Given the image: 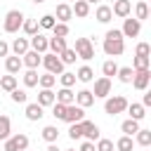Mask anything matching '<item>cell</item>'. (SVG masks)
Here are the masks:
<instances>
[{"mask_svg": "<svg viewBox=\"0 0 151 151\" xmlns=\"http://www.w3.org/2000/svg\"><path fill=\"white\" fill-rule=\"evenodd\" d=\"M101 47H104V54H106V57H120V54L125 52V38H123L120 28H111V31H106Z\"/></svg>", "mask_w": 151, "mask_h": 151, "instance_id": "6da1fadb", "label": "cell"}, {"mask_svg": "<svg viewBox=\"0 0 151 151\" xmlns=\"http://www.w3.org/2000/svg\"><path fill=\"white\" fill-rule=\"evenodd\" d=\"M24 19H26V14H24L21 9H9V12L5 14L2 31H5V33H19V28H21Z\"/></svg>", "mask_w": 151, "mask_h": 151, "instance_id": "7a4b0ae2", "label": "cell"}, {"mask_svg": "<svg viewBox=\"0 0 151 151\" xmlns=\"http://www.w3.org/2000/svg\"><path fill=\"white\" fill-rule=\"evenodd\" d=\"M127 109V99L123 97V94H109L106 97V101H104V111H106V116H118V113H123Z\"/></svg>", "mask_w": 151, "mask_h": 151, "instance_id": "3957f363", "label": "cell"}, {"mask_svg": "<svg viewBox=\"0 0 151 151\" xmlns=\"http://www.w3.org/2000/svg\"><path fill=\"white\" fill-rule=\"evenodd\" d=\"M28 137L24 134V132H19V134H9L5 142H2V151H26L28 149Z\"/></svg>", "mask_w": 151, "mask_h": 151, "instance_id": "277c9868", "label": "cell"}, {"mask_svg": "<svg viewBox=\"0 0 151 151\" xmlns=\"http://www.w3.org/2000/svg\"><path fill=\"white\" fill-rule=\"evenodd\" d=\"M76 54H78V59H83V61H90V59H94V45H92V40L90 38H76Z\"/></svg>", "mask_w": 151, "mask_h": 151, "instance_id": "5b68a950", "label": "cell"}, {"mask_svg": "<svg viewBox=\"0 0 151 151\" xmlns=\"http://www.w3.org/2000/svg\"><path fill=\"white\" fill-rule=\"evenodd\" d=\"M42 66L47 68V73H54V76H59V73H64V64H61V59H59V54H52V52H45V54H42Z\"/></svg>", "mask_w": 151, "mask_h": 151, "instance_id": "8992f818", "label": "cell"}, {"mask_svg": "<svg viewBox=\"0 0 151 151\" xmlns=\"http://www.w3.org/2000/svg\"><path fill=\"white\" fill-rule=\"evenodd\" d=\"M139 31H142V21H139V19H134V17H125L123 28H120L123 38H137V35H139Z\"/></svg>", "mask_w": 151, "mask_h": 151, "instance_id": "52a82bcc", "label": "cell"}, {"mask_svg": "<svg viewBox=\"0 0 151 151\" xmlns=\"http://www.w3.org/2000/svg\"><path fill=\"white\" fill-rule=\"evenodd\" d=\"M149 83H151V68H142V71H134V76H132V87H134V90L144 92V90L149 87Z\"/></svg>", "mask_w": 151, "mask_h": 151, "instance_id": "ba28073f", "label": "cell"}, {"mask_svg": "<svg viewBox=\"0 0 151 151\" xmlns=\"http://www.w3.org/2000/svg\"><path fill=\"white\" fill-rule=\"evenodd\" d=\"M92 94H94V99H106V97L111 94V78H106V76L97 78V80H94Z\"/></svg>", "mask_w": 151, "mask_h": 151, "instance_id": "9c48e42d", "label": "cell"}, {"mask_svg": "<svg viewBox=\"0 0 151 151\" xmlns=\"http://www.w3.org/2000/svg\"><path fill=\"white\" fill-rule=\"evenodd\" d=\"M80 125H83V137H85L87 142H97V139L101 137V130H99V125H97V123H92V120L83 118V120H80Z\"/></svg>", "mask_w": 151, "mask_h": 151, "instance_id": "30bf717a", "label": "cell"}, {"mask_svg": "<svg viewBox=\"0 0 151 151\" xmlns=\"http://www.w3.org/2000/svg\"><path fill=\"white\" fill-rule=\"evenodd\" d=\"M83 118H85V109L83 106H78L76 101L66 106V111H64V120L66 123H80Z\"/></svg>", "mask_w": 151, "mask_h": 151, "instance_id": "8fae6325", "label": "cell"}, {"mask_svg": "<svg viewBox=\"0 0 151 151\" xmlns=\"http://www.w3.org/2000/svg\"><path fill=\"white\" fill-rule=\"evenodd\" d=\"M47 42H50V38H47V35H42L40 31H38L35 35H31V38H28L31 50H35V52H40V54H45V52H47Z\"/></svg>", "mask_w": 151, "mask_h": 151, "instance_id": "7c38bea8", "label": "cell"}, {"mask_svg": "<svg viewBox=\"0 0 151 151\" xmlns=\"http://www.w3.org/2000/svg\"><path fill=\"white\" fill-rule=\"evenodd\" d=\"M21 64H24L26 68H38V66L42 64V54L35 52V50H28V52L21 54Z\"/></svg>", "mask_w": 151, "mask_h": 151, "instance_id": "4fadbf2b", "label": "cell"}, {"mask_svg": "<svg viewBox=\"0 0 151 151\" xmlns=\"http://www.w3.org/2000/svg\"><path fill=\"white\" fill-rule=\"evenodd\" d=\"M111 12H113V17L125 19V17H130V12H132V2H130V0H113Z\"/></svg>", "mask_w": 151, "mask_h": 151, "instance_id": "5bb4252c", "label": "cell"}, {"mask_svg": "<svg viewBox=\"0 0 151 151\" xmlns=\"http://www.w3.org/2000/svg\"><path fill=\"white\" fill-rule=\"evenodd\" d=\"M54 19H57V21H64V24H68V21L73 19L71 5H68V2H59V5H57V9H54Z\"/></svg>", "mask_w": 151, "mask_h": 151, "instance_id": "9a60e30c", "label": "cell"}, {"mask_svg": "<svg viewBox=\"0 0 151 151\" xmlns=\"http://www.w3.org/2000/svg\"><path fill=\"white\" fill-rule=\"evenodd\" d=\"M54 101H59V104L68 106V104H73V101H76V92H73L71 87H61V90H57V92H54Z\"/></svg>", "mask_w": 151, "mask_h": 151, "instance_id": "2e32d148", "label": "cell"}, {"mask_svg": "<svg viewBox=\"0 0 151 151\" xmlns=\"http://www.w3.org/2000/svg\"><path fill=\"white\" fill-rule=\"evenodd\" d=\"M42 116H45V109H42L38 101H31V104H26V118H28L31 123H38Z\"/></svg>", "mask_w": 151, "mask_h": 151, "instance_id": "e0dca14e", "label": "cell"}, {"mask_svg": "<svg viewBox=\"0 0 151 151\" xmlns=\"http://www.w3.org/2000/svg\"><path fill=\"white\" fill-rule=\"evenodd\" d=\"M5 68H7V73L17 76V73L24 68V64H21V57H17V54H7V57H5Z\"/></svg>", "mask_w": 151, "mask_h": 151, "instance_id": "ac0fdd59", "label": "cell"}, {"mask_svg": "<svg viewBox=\"0 0 151 151\" xmlns=\"http://www.w3.org/2000/svg\"><path fill=\"white\" fill-rule=\"evenodd\" d=\"M94 19H97L99 24H109V21L113 19L111 5H97V9H94Z\"/></svg>", "mask_w": 151, "mask_h": 151, "instance_id": "d6986e66", "label": "cell"}, {"mask_svg": "<svg viewBox=\"0 0 151 151\" xmlns=\"http://www.w3.org/2000/svg\"><path fill=\"white\" fill-rule=\"evenodd\" d=\"M76 104L83 106V109L92 106V104H94V94H92V90H80V92H76Z\"/></svg>", "mask_w": 151, "mask_h": 151, "instance_id": "ffe728a7", "label": "cell"}, {"mask_svg": "<svg viewBox=\"0 0 151 151\" xmlns=\"http://www.w3.org/2000/svg\"><path fill=\"white\" fill-rule=\"evenodd\" d=\"M68 45H66V38H57V35H52L50 38V42H47V52H52V54H59V52H64Z\"/></svg>", "mask_w": 151, "mask_h": 151, "instance_id": "44dd1931", "label": "cell"}, {"mask_svg": "<svg viewBox=\"0 0 151 151\" xmlns=\"http://www.w3.org/2000/svg\"><path fill=\"white\" fill-rule=\"evenodd\" d=\"M38 104H40L42 109L52 106V104H54V92H52L50 87H40V92H38Z\"/></svg>", "mask_w": 151, "mask_h": 151, "instance_id": "7402d4cb", "label": "cell"}, {"mask_svg": "<svg viewBox=\"0 0 151 151\" xmlns=\"http://www.w3.org/2000/svg\"><path fill=\"white\" fill-rule=\"evenodd\" d=\"M125 111L130 113V118H132V120H142V118L146 116V109H144L139 101H132V104L127 101V109H125Z\"/></svg>", "mask_w": 151, "mask_h": 151, "instance_id": "603a6c76", "label": "cell"}, {"mask_svg": "<svg viewBox=\"0 0 151 151\" xmlns=\"http://www.w3.org/2000/svg\"><path fill=\"white\" fill-rule=\"evenodd\" d=\"M9 50H12L17 57H21L24 52H28V50H31V45H28V38H14V42L9 45Z\"/></svg>", "mask_w": 151, "mask_h": 151, "instance_id": "cb8c5ba5", "label": "cell"}, {"mask_svg": "<svg viewBox=\"0 0 151 151\" xmlns=\"http://www.w3.org/2000/svg\"><path fill=\"white\" fill-rule=\"evenodd\" d=\"M132 137H134V144H139V146H151V130L139 127Z\"/></svg>", "mask_w": 151, "mask_h": 151, "instance_id": "d4e9b609", "label": "cell"}, {"mask_svg": "<svg viewBox=\"0 0 151 151\" xmlns=\"http://www.w3.org/2000/svg\"><path fill=\"white\" fill-rule=\"evenodd\" d=\"M71 12H73L78 19H85V17L90 14V5H87L85 0H76V2L71 5Z\"/></svg>", "mask_w": 151, "mask_h": 151, "instance_id": "484cf974", "label": "cell"}, {"mask_svg": "<svg viewBox=\"0 0 151 151\" xmlns=\"http://www.w3.org/2000/svg\"><path fill=\"white\" fill-rule=\"evenodd\" d=\"M9 134H12V120H9V116L0 113V142H5Z\"/></svg>", "mask_w": 151, "mask_h": 151, "instance_id": "4316f807", "label": "cell"}, {"mask_svg": "<svg viewBox=\"0 0 151 151\" xmlns=\"http://www.w3.org/2000/svg\"><path fill=\"white\" fill-rule=\"evenodd\" d=\"M76 80H80V83H92V80H94V71L85 64V66H80V68L76 71Z\"/></svg>", "mask_w": 151, "mask_h": 151, "instance_id": "83f0119b", "label": "cell"}, {"mask_svg": "<svg viewBox=\"0 0 151 151\" xmlns=\"http://www.w3.org/2000/svg\"><path fill=\"white\" fill-rule=\"evenodd\" d=\"M113 146H116V151H132L134 149V139L130 134H123V137H118V142Z\"/></svg>", "mask_w": 151, "mask_h": 151, "instance_id": "f1b7e54d", "label": "cell"}, {"mask_svg": "<svg viewBox=\"0 0 151 151\" xmlns=\"http://www.w3.org/2000/svg\"><path fill=\"white\" fill-rule=\"evenodd\" d=\"M42 139H45L47 144L57 142V139H59V127H57V125H45V127H42Z\"/></svg>", "mask_w": 151, "mask_h": 151, "instance_id": "f546056e", "label": "cell"}, {"mask_svg": "<svg viewBox=\"0 0 151 151\" xmlns=\"http://www.w3.org/2000/svg\"><path fill=\"white\" fill-rule=\"evenodd\" d=\"M21 31L31 38V35H35L38 31H40V26H38V19H24V24H21Z\"/></svg>", "mask_w": 151, "mask_h": 151, "instance_id": "4dcf8cb0", "label": "cell"}, {"mask_svg": "<svg viewBox=\"0 0 151 151\" xmlns=\"http://www.w3.org/2000/svg\"><path fill=\"white\" fill-rule=\"evenodd\" d=\"M59 59H61V64H64V66H68V64H76L78 54H76V50H73V47H66L64 52H59Z\"/></svg>", "mask_w": 151, "mask_h": 151, "instance_id": "1f68e13d", "label": "cell"}, {"mask_svg": "<svg viewBox=\"0 0 151 151\" xmlns=\"http://www.w3.org/2000/svg\"><path fill=\"white\" fill-rule=\"evenodd\" d=\"M116 76H118V80H120V83H125V85H127V83H132L134 71H132V66H118V73H116Z\"/></svg>", "mask_w": 151, "mask_h": 151, "instance_id": "d6a6232c", "label": "cell"}, {"mask_svg": "<svg viewBox=\"0 0 151 151\" xmlns=\"http://www.w3.org/2000/svg\"><path fill=\"white\" fill-rule=\"evenodd\" d=\"M120 130H123V134H134L137 130H139V120H132V118H127V120H123L120 123Z\"/></svg>", "mask_w": 151, "mask_h": 151, "instance_id": "836d02e7", "label": "cell"}, {"mask_svg": "<svg viewBox=\"0 0 151 151\" xmlns=\"http://www.w3.org/2000/svg\"><path fill=\"white\" fill-rule=\"evenodd\" d=\"M14 87H17V76L7 73V76H2V78H0V90H5V92H12Z\"/></svg>", "mask_w": 151, "mask_h": 151, "instance_id": "e575fe53", "label": "cell"}, {"mask_svg": "<svg viewBox=\"0 0 151 151\" xmlns=\"http://www.w3.org/2000/svg\"><path fill=\"white\" fill-rule=\"evenodd\" d=\"M134 19H139V21L149 19V5H146L144 0H139V2L134 5Z\"/></svg>", "mask_w": 151, "mask_h": 151, "instance_id": "d590c367", "label": "cell"}, {"mask_svg": "<svg viewBox=\"0 0 151 151\" xmlns=\"http://www.w3.org/2000/svg\"><path fill=\"white\" fill-rule=\"evenodd\" d=\"M142 68H151V57H137L132 59V71H142Z\"/></svg>", "mask_w": 151, "mask_h": 151, "instance_id": "8d00e7d4", "label": "cell"}, {"mask_svg": "<svg viewBox=\"0 0 151 151\" xmlns=\"http://www.w3.org/2000/svg\"><path fill=\"white\" fill-rule=\"evenodd\" d=\"M101 73H104L106 78H113V76L118 73V64H116L113 59H106V61L101 64Z\"/></svg>", "mask_w": 151, "mask_h": 151, "instance_id": "74e56055", "label": "cell"}, {"mask_svg": "<svg viewBox=\"0 0 151 151\" xmlns=\"http://www.w3.org/2000/svg\"><path fill=\"white\" fill-rule=\"evenodd\" d=\"M24 85H26V87H35V85H38V68H26V73H24Z\"/></svg>", "mask_w": 151, "mask_h": 151, "instance_id": "f35d334b", "label": "cell"}, {"mask_svg": "<svg viewBox=\"0 0 151 151\" xmlns=\"http://www.w3.org/2000/svg\"><path fill=\"white\" fill-rule=\"evenodd\" d=\"M38 85H40V87H50V90H52V87L57 85V76H54V73H45V76H38Z\"/></svg>", "mask_w": 151, "mask_h": 151, "instance_id": "ab89813d", "label": "cell"}, {"mask_svg": "<svg viewBox=\"0 0 151 151\" xmlns=\"http://www.w3.org/2000/svg\"><path fill=\"white\" fill-rule=\"evenodd\" d=\"M57 78H59L61 87H73V85H76V73H71V71H64V73H59Z\"/></svg>", "mask_w": 151, "mask_h": 151, "instance_id": "60d3db41", "label": "cell"}, {"mask_svg": "<svg viewBox=\"0 0 151 151\" xmlns=\"http://www.w3.org/2000/svg\"><path fill=\"white\" fill-rule=\"evenodd\" d=\"M9 97H12L14 104H26V101H28V92H26V90H19V87H14V90L9 92Z\"/></svg>", "mask_w": 151, "mask_h": 151, "instance_id": "b9f144b4", "label": "cell"}, {"mask_svg": "<svg viewBox=\"0 0 151 151\" xmlns=\"http://www.w3.org/2000/svg\"><path fill=\"white\" fill-rule=\"evenodd\" d=\"M57 24V19H54V14H42L40 19H38V26L40 28H45V31H52V26Z\"/></svg>", "mask_w": 151, "mask_h": 151, "instance_id": "7bdbcfd3", "label": "cell"}, {"mask_svg": "<svg viewBox=\"0 0 151 151\" xmlns=\"http://www.w3.org/2000/svg\"><path fill=\"white\" fill-rule=\"evenodd\" d=\"M68 24H64V21H57L54 26H52V35H57V38H66L68 35Z\"/></svg>", "mask_w": 151, "mask_h": 151, "instance_id": "ee69618b", "label": "cell"}, {"mask_svg": "<svg viewBox=\"0 0 151 151\" xmlns=\"http://www.w3.org/2000/svg\"><path fill=\"white\" fill-rule=\"evenodd\" d=\"M68 137H71L73 142L83 139V125H80V123H68Z\"/></svg>", "mask_w": 151, "mask_h": 151, "instance_id": "f6af8a7d", "label": "cell"}, {"mask_svg": "<svg viewBox=\"0 0 151 151\" xmlns=\"http://www.w3.org/2000/svg\"><path fill=\"white\" fill-rule=\"evenodd\" d=\"M94 149H97V151H113L116 146H113V142H111V139L99 137V139H97V144H94Z\"/></svg>", "mask_w": 151, "mask_h": 151, "instance_id": "bcb514c9", "label": "cell"}, {"mask_svg": "<svg viewBox=\"0 0 151 151\" xmlns=\"http://www.w3.org/2000/svg\"><path fill=\"white\" fill-rule=\"evenodd\" d=\"M64 111H66V106H64V104H59V101H54V104H52V116H54L57 120H64Z\"/></svg>", "mask_w": 151, "mask_h": 151, "instance_id": "7dc6e473", "label": "cell"}, {"mask_svg": "<svg viewBox=\"0 0 151 151\" xmlns=\"http://www.w3.org/2000/svg\"><path fill=\"white\" fill-rule=\"evenodd\" d=\"M134 54H137V57H149V54H151L149 42H139V45H137V50H134Z\"/></svg>", "mask_w": 151, "mask_h": 151, "instance_id": "c3c4849f", "label": "cell"}, {"mask_svg": "<svg viewBox=\"0 0 151 151\" xmlns=\"http://www.w3.org/2000/svg\"><path fill=\"white\" fill-rule=\"evenodd\" d=\"M78 151H97V149H94V142H87V139H85V142L80 144Z\"/></svg>", "mask_w": 151, "mask_h": 151, "instance_id": "681fc988", "label": "cell"}, {"mask_svg": "<svg viewBox=\"0 0 151 151\" xmlns=\"http://www.w3.org/2000/svg\"><path fill=\"white\" fill-rule=\"evenodd\" d=\"M7 54H9V45L0 38V57H7Z\"/></svg>", "mask_w": 151, "mask_h": 151, "instance_id": "f907efd6", "label": "cell"}, {"mask_svg": "<svg viewBox=\"0 0 151 151\" xmlns=\"http://www.w3.org/2000/svg\"><path fill=\"white\" fill-rule=\"evenodd\" d=\"M47 151H61V149H59V146H57V142H52V144H50V146H47Z\"/></svg>", "mask_w": 151, "mask_h": 151, "instance_id": "816d5d0a", "label": "cell"}, {"mask_svg": "<svg viewBox=\"0 0 151 151\" xmlns=\"http://www.w3.org/2000/svg\"><path fill=\"white\" fill-rule=\"evenodd\" d=\"M87 5H97V2H101V0H85Z\"/></svg>", "mask_w": 151, "mask_h": 151, "instance_id": "f5cc1de1", "label": "cell"}, {"mask_svg": "<svg viewBox=\"0 0 151 151\" xmlns=\"http://www.w3.org/2000/svg\"><path fill=\"white\" fill-rule=\"evenodd\" d=\"M31 2H33V5H42L45 0H31Z\"/></svg>", "mask_w": 151, "mask_h": 151, "instance_id": "db71d44e", "label": "cell"}, {"mask_svg": "<svg viewBox=\"0 0 151 151\" xmlns=\"http://www.w3.org/2000/svg\"><path fill=\"white\" fill-rule=\"evenodd\" d=\"M66 151H76V149H66Z\"/></svg>", "mask_w": 151, "mask_h": 151, "instance_id": "11a10c76", "label": "cell"}, {"mask_svg": "<svg viewBox=\"0 0 151 151\" xmlns=\"http://www.w3.org/2000/svg\"><path fill=\"white\" fill-rule=\"evenodd\" d=\"M68 2H76V0H68Z\"/></svg>", "mask_w": 151, "mask_h": 151, "instance_id": "9f6ffc18", "label": "cell"}, {"mask_svg": "<svg viewBox=\"0 0 151 151\" xmlns=\"http://www.w3.org/2000/svg\"><path fill=\"white\" fill-rule=\"evenodd\" d=\"M109 2H113V0H109Z\"/></svg>", "mask_w": 151, "mask_h": 151, "instance_id": "6f0895ef", "label": "cell"}]
</instances>
